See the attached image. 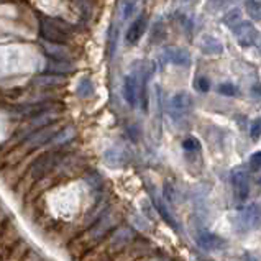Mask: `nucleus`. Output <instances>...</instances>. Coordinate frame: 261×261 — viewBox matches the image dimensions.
<instances>
[{"label": "nucleus", "mask_w": 261, "mask_h": 261, "mask_svg": "<svg viewBox=\"0 0 261 261\" xmlns=\"http://www.w3.org/2000/svg\"><path fill=\"white\" fill-rule=\"evenodd\" d=\"M133 240H135V232L130 227H120L114 233L107 235V238H103L100 243H97L94 251L89 253V256H84L83 261H109Z\"/></svg>", "instance_id": "obj_1"}, {"label": "nucleus", "mask_w": 261, "mask_h": 261, "mask_svg": "<svg viewBox=\"0 0 261 261\" xmlns=\"http://www.w3.org/2000/svg\"><path fill=\"white\" fill-rule=\"evenodd\" d=\"M117 222H118V219L114 212L103 214L102 217H99V220L94 223V227L91 230L84 232L76 242H72L69 245V251L74 253V255H79L81 251H87V250L94 248L97 243H100L103 238L109 235L110 230L117 225Z\"/></svg>", "instance_id": "obj_2"}, {"label": "nucleus", "mask_w": 261, "mask_h": 261, "mask_svg": "<svg viewBox=\"0 0 261 261\" xmlns=\"http://www.w3.org/2000/svg\"><path fill=\"white\" fill-rule=\"evenodd\" d=\"M40 30L44 40H48L51 43H59L64 44L71 40V30L69 27L63 23L61 20L55 18H44L40 23Z\"/></svg>", "instance_id": "obj_3"}, {"label": "nucleus", "mask_w": 261, "mask_h": 261, "mask_svg": "<svg viewBox=\"0 0 261 261\" xmlns=\"http://www.w3.org/2000/svg\"><path fill=\"white\" fill-rule=\"evenodd\" d=\"M63 160H64V154L59 151L44 153L33 163L32 169H30V176H32V179H35V181H38V179L46 176L51 169H55Z\"/></svg>", "instance_id": "obj_4"}, {"label": "nucleus", "mask_w": 261, "mask_h": 261, "mask_svg": "<svg viewBox=\"0 0 261 261\" xmlns=\"http://www.w3.org/2000/svg\"><path fill=\"white\" fill-rule=\"evenodd\" d=\"M232 30H233V36L237 43L243 48H250L251 44H255V40L259 33L251 21H245V20H242L240 23L235 25Z\"/></svg>", "instance_id": "obj_5"}, {"label": "nucleus", "mask_w": 261, "mask_h": 261, "mask_svg": "<svg viewBox=\"0 0 261 261\" xmlns=\"http://www.w3.org/2000/svg\"><path fill=\"white\" fill-rule=\"evenodd\" d=\"M240 225L247 232H253L261 227V205L250 204L240 212Z\"/></svg>", "instance_id": "obj_6"}, {"label": "nucleus", "mask_w": 261, "mask_h": 261, "mask_svg": "<svg viewBox=\"0 0 261 261\" xmlns=\"http://www.w3.org/2000/svg\"><path fill=\"white\" fill-rule=\"evenodd\" d=\"M123 97L128 106L137 107L140 100V74L138 72H130L126 74L123 81Z\"/></svg>", "instance_id": "obj_7"}, {"label": "nucleus", "mask_w": 261, "mask_h": 261, "mask_svg": "<svg viewBox=\"0 0 261 261\" xmlns=\"http://www.w3.org/2000/svg\"><path fill=\"white\" fill-rule=\"evenodd\" d=\"M232 184L238 200H247L250 196V176L243 168H237L232 173Z\"/></svg>", "instance_id": "obj_8"}, {"label": "nucleus", "mask_w": 261, "mask_h": 261, "mask_svg": "<svg viewBox=\"0 0 261 261\" xmlns=\"http://www.w3.org/2000/svg\"><path fill=\"white\" fill-rule=\"evenodd\" d=\"M56 133H58V128L53 123H49L46 126H41L38 132H35L30 135V138L27 141V148L28 150H33V148H38L41 145H48V141L53 138Z\"/></svg>", "instance_id": "obj_9"}, {"label": "nucleus", "mask_w": 261, "mask_h": 261, "mask_svg": "<svg viewBox=\"0 0 261 261\" xmlns=\"http://www.w3.org/2000/svg\"><path fill=\"white\" fill-rule=\"evenodd\" d=\"M196 242L200 248L212 250V251L222 250L227 245V242L223 240V238H220L219 235H215L212 232H208V230H199V232H196Z\"/></svg>", "instance_id": "obj_10"}, {"label": "nucleus", "mask_w": 261, "mask_h": 261, "mask_svg": "<svg viewBox=\"0 0 261 261\" xmlns=\"http://www.w3.org/2000/svg\"><path fill=\"white\" fill-rule=\"evenodd\" d=\"M192 109V99L188 92H179L169 100V112L173 117H184Z\"/></svg>", "instance_id": "obj_11"}, {"label": "nucleus", "mask_w": 261, "mask_h": 261, "mask_svg": "<svg viewBox=\"0 0 261 261\" xmlns=\"http://www.w3.org/2000/svg\"><path fill=\"white\" fill-rule=\"evenodd\" d=\"M163 58H165L168 63H173L177 66H189L191 64V55L182 48L169 46L163 51Z\"/></svg>", "instance_id": "obj_12"}, {"label": "nucleus", "mask_w": 261, "mask_h": 261, "mask_svg": "<svg viewBox=\"0 0 261 261\" xmlns=\"http://www.w3.org/2000/svg\"><path fill=\"white\" fill-rule=\"evenodd\" d=\"M146 25H148V18L145 17V15H140V17H137V20L130 25L128 30H126V35H125L126 43L135 44L141 38V36H143Z\"/></svg>", "instance_id": "obj_13"}, {"label": "nucleus", "mask_w": 261, "mask_h": 261, "mask_svg": "<svg viewBox=\"0 0 261 261\" xmlns=\"http://www.w3.org/2000/svg\"><path fill=\"white\" fill-rule=\"evenodd\" d=\"M200 51L207 56H219L223 53V44L212 35H204L200 38Z\"/></svg>", "instance_id": "obj_14"}, {"label": "nucleus", "mask_w": 261, "mask_h": 261, "mask_svg": "<svg viewBox=\"0 0 261 261\" xmlns=\"http://www.w3.org/2000/svg\"><path fill=\"white\" fill-rule=\"evenodd\" d=\"M44 53H46L51 59H59V61H71V53L68 48H64V44L59 43H44Z\"/></svg>", "instance_id": "obj_15"}, {"label": "nucleus", "mask_w": 261, "mask_h": 261, "mask_svg": "<svg viewBox=\"0 0 261 261\" xmlns=\"http://www.w3.org/2000/svg\"><path fill=\"white\" fill-rule=\"evenodd\" d=\"M46 69L49 74H58V76H61V74H68L71 71H74V64L71 61H59V59H53V61H49L46 64Z\"/></svg>", "instance_id": "obj_16"}, {"label": "nucleus", "mask_w": 261, "mask_h": 261, "mask_svg": "<svg viewBox=\"0 0 261 261\" xmlns=\"http://www.w3.org/2000/svg\"><path fill=\"white\" fill-rule=\"evenodd\" d=\"M103 161L112 168H118L125 161L123 151H120L118 148H110V150H107L106 154H103Z\"/></svg>", "instance_id": "obj_17"}, {"label": "nucleus", "mask_w": 261, "mask_h": 261, "mask_svg": "<svg viewBox=\"0 0 261 261\" xmlns=\"http://www.w3.org/2000/svg\"><path fill=\"white\" fill-rule=\"evenodd\" d=\"M245 12L253 21H261V0H245Z\"/></svg>", "instance_id": "obj_18"}, {"label": "nucleus", "mask_w": 261, "mask_h": 261, "mask_svg": "<svg viewBox=\"0 0 261 261\" xmlns=\"http://www.w3.org/2000/svg\"><path fill=\"white\" fill-rule=\"evenodd\" d=\"M74 138V128H66L61 133H56V135L48 141L49 146H61L66 145L68 141H71Z\"/></svg>", "instance_id": "obj_19"}, {"label": "nucleus", "mask_w": 261, "mask_h": 261, "mask_svg": "<svg viewBox=\"0 0 261 261\" xmlns=\"http://www.w3.org/2000/svg\"><path fill=\"white\" fill-rule=\"evenodd\" d=\"M76 94L83 99H89V97L94 95V86H92V81L89 77H83L79 81V84L76 87Z\"/></svg>", "instance_id": "obj_20"}, {"label": "nucleus", "mask_w": 261, "mask_h": 261, "mask_svg": "<svg viewBox=\"0 0 261 261\" xmlns=\"http://www.w3.org/2000/svg\"><path fill=\"white\" fill-rule=\"evenodd\" d=\"M63 81L64 79L61 76H58V74H41V76L36 77L33 83L40 84V86H53V84H61Z\"/></svg>", "instance_id": "obj_21"}, {"label": "nucleus", "mask_w": 261, "mask_h": 261, "mask_svg": "<svg viewBox=\"0 0 261 261\" xmlns=\"http://www.w3.org/2000/svg\"><path fill=\"white\" fill-rule=\"evenodd\" d=\"M243 18H242V10L238 9H232L230 12L225 13V17H223V25H227L228 28H233L235 25L240 23Z\"/></svg>", "instance_id": "obj_22"}, {"label": "nucleus", "mask_w": 261, "mask_h": 261, "mask_svg": "<svg viewBox=\"0 0 261 261\" xmlns=\"http://www.w3.org/2000/svg\"><path fill=\"white\" fill-rule=\"evenodd\" d=\"M28 243H18L17 247L13 248V251L9 255V258H7V261H21L23 259V256L27 255V251H28Z\"/></svg>", "instance_id": "obj_23"}, {"label": "nucleus", "mask_w": 261, "mask_h": 261, "mask_svg": "<svg viewBox=\"0 0 261 261\" xmlns=\"http://www.w3.org/2000/svg\"><path fill=\"white\" fill-rule=\"evenodd\" d=\"M217 91H219V94L225 95V97H235V95H238V87L233 86V84H230V83H227V84H220V86L217 87Z\"/></svg>", "instance_id": "obj_24"}, {"label": "nucleus", "mask_w": 261, "mask_h": 261, "mask_svg": "<svg viewBox=\"0 0 261 261\" xmlns=\"http://www.w3.org/2000/svg\"><path fill=\"white\" fill-rule=\"evenodd\" d=\"M182 148L186 151H197L200 150V143L197 138H188L182 141Z\"/></svg>", "instance_id": "obj_25"}, {"label": "nucleus", "mask_w": 261, "mask_h": 261, "mask_svg": "<svg viewBox=\"0 0 261 261\" xmlns=\"http://www.w3.org/2000/svg\"><path fill=\"white\" fill-rule=\"evenodd\" d=\"M248 165H250L251 171H259L261 169V151H256V153H253L250 156Z\"/></svg>", "instance_id": "obj_26"}, {"label": "nucleus", "mask_w": 261, "mask_h": 261, "mask_svg": "<svg viewBox=\"0 0 261 261\" xmlns=\"http://www.w3.org/2000/svg\"><path fill=\"white\" fill-rule=\"evenodd\" d=\"M250 137L253 140H258L261 137V118H256V120L251 123V126H250Z\"/></svg>", "instance_id": "obj_27"}, {"label": "nucleus", "mask_w": 261, "mask_h": 261, "mask_svg": "<svg viewBox=\"0 0 261 261\" xmlns=\"http://www.w3.org/2000/svg\"><path fill=\"white\" fill-rule=\"evenodd\" d=\"M133 12H135V2H133V0H126V2L123 4V7H122V17L123 18H130Z\"/></svg>", "instance_id": "obj_28"}, {"label": "nucleus", "mask_w": 261, "mask_h": 261, "mask_svg": "<svg viewBox=\"0 0 261 261\" xmlns=\"http://www.w3.org/2000/svg\"><path fill=\"white\" fill-rule=\"evenodd\" d=\"M196 87L199 89L200 92H207L208 89H211V81H208L207 77H204V76H200V77L196 79Z\"/></svg>", "instance_id": "obj_29"}, {"label": "nucleus", "mask_w": 261, "mask_h": 261, "mask_svg": "<svg viewBox=\"0 0 261 261\" xmlns=\"http://www.w3.org/2000/svg\"><path fill=\"white\" fill-rule=\"evenodd\" d=\"M21 261H44V259H43V256L40 255V253L30 250V251H27V255L23 256V259H21Z\"/></svg>", "instance_id": "obj_30"}, {"label": "nucleus", "mask_w": 261, "mask_h": 261, "mask_svg": "<svg viewBox=\"0 0 261 261\" xmlns=\"http://www.w3.org/2000/svg\"><path fill=\"white\" fill-rule=\"evenodd\" d=\"M143 261H166V258L165 256H153V258H146Z\"/></svg>", "instance_id": "obj_31"}, {"label": "nucleus", "mask_w": 261, "mask_h": 261, "mask_svg": "<svg viewBox=\"0 0 261 261\" xmlns=\"http://www.w3.org/2000/svg\"><path fill=\"white\" fill-rule=\"evenodd\" d=\"M255 44H256V48H258V51L261 53V33H258V36H256V40H255Z\"/></svg>", "instance_id": "obj_32"}, {"label": "nucleus", "mask_w": 261, "mask_h": 261, "mask_svg": "<svg viewBox=\"0 0 261 261\" xmlns=\"http://www.w3.org/2000/svg\"><path fill=\"white\" fill-rule=\"evenodd\" d=\"M214 2H217V4H227V2H230V0H214Z\"/></svg>", "instance_id": "obj_33"}]
</instances>
